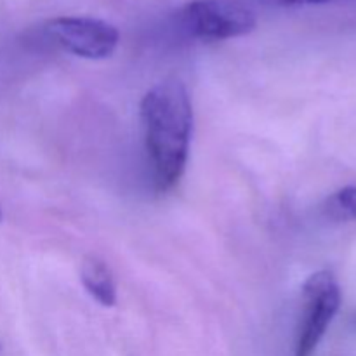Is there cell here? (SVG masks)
Returning <instances> with one entry per match:
<instances>
[{
	"mask_svg": "<svg viewBox=\"0 0 356 356\" xmlns=\"http://www.w3.org/2000/svg\"><path fill=\"white\" fill-rule=\"evenodd\" d=\"M153 183L169 191L183 177L190 156L193 106L186 86L165 80L145 94L139 106Z\"/></svg>",
	"mask_w": 356,
	"mask_h": 356,
	"instance_id": "6da1fadb",
	"label": "cell"
},
{
	"mask_svg": "<svg viewBox=\"0 0 356 356\" xmlns=\"http://www.w3.org/2000/svg\"><path fill=\"white\" fill-rule=\"evenodd\" d=\"M184 30L202 40H228L254 31L256 14L238 3L222 0H195L181 10Z\"/></svg>",
	"mask_w": 356,
	"mask_h": 356,
	"instance_id": "7a4b0ae2",
	"label": "cell"
},
{
	"mask_svg": "<svg viewBox=\"0 0 356 356\" xmlns=\"http://www.w3.org/2000/svg\"><path fill=\"white\" fill-rule=\"evenodd\" d=\"M305 315L301 320L296 356H313L341 308V287L330 271L313 273L302 287Z\"/></svg>",
	"mask_w": 356,
	"mask_h": 356,
	"instance_id": "3957f363",
	"label": "cell"
},
{
	"mask_svg": "<svg viewBox=\"0 0 356 356\" xmlns=\"http://www.w3.org/2000/svg\"><path fill=\"white\" fill-rule=\"evenodd\" d=\"M47 33L65 51L86 59L110 58L120 42L117 28L96 17H54L47 23Z\"/></svg>",
	"mask_w": 356,
	"mask_h": 356,
	"instance_id": "277c9868",
	"label": "cell"
},
{
	"mask_svg": "<svg viewBox=\"0 0 356 356\" xmlns=\"http://www.w3.org/2000/svg\"><path fill=\"white\" fill-rule=\"evenodd\" d=\"M80 280L86 291L99 302L101 306L117 305V287H115L113 275L111 270L106 266L104 261H101L96 256L83 257L82 266H80Z\"/></svg>",
	"mask_w": 356,
	"mask_h": 356,
	"instance_id": "5b68a950",
	"label": "cell"
},
{
	"mask_svg": "<svg viewBox=\"0 0 356 356\" xmlns=\"http://www.w3.org/2000/svg\"><path fill=\"white\" fill-rule=\"evenodd\" d=\"M323 211L334 221H356V186H344L330 195Z\"/></svg>",
	"mask_w": 356,
	"mask_h": 356,
	"instance_id": "8992f818",
	"label": "cell"
},
{
	"mask_svg": "<svg viewBox=\"0 0 356 356\" xmlns=\"http://www.w3.org/2000/svg\"><path fill=\"white\" fill-rule=\"evenodd\" d=\"M271 7H301V6H322V3L336 2V0H261Z\"/></svg>",
	"mask_w": 356,
	"mask_h": 356,
	"instance_id": "52a82bcc",
	"label": "cell"
},
{
	"mask_svg": "<svg viewBox=\"0 0 356 356\" xmlns=\"http://www.w3.org/2000/svg\"><path fill=\"white\" fill-rule=\"evenodd\" d=\"M0 219H2V212H0Z\"/></svg>",
	"mask_w": 356,
	"mask_h": 356,
	"instance_id": "ba28073f",
	"label": "cell"
}]
</instances>
